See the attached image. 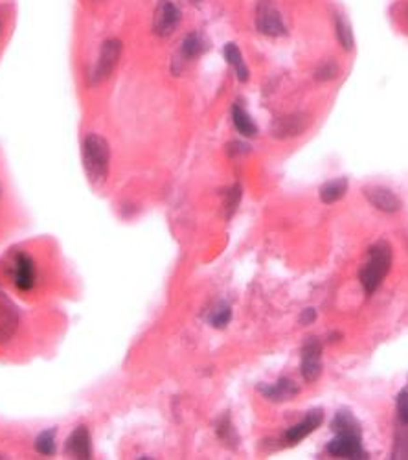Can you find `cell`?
<instances>
[{"mask_svg": "<svg viewBox=\"0 0 408 460\" xmlns=\"http://www.w3.org/2000/svg\"><path fill=\"white\" fill-rule=\"evenodd\" d=\"M333 431L335 432H355L361 435V426L350 410H339L333 418Z\"/></svg>", "mask_w": 408, "mask_h": 460, "instance_id": "d6986e66", "label": "cell"}, {"mask_svg": "<svg viewBox=\"0 0 408 460\" xmlns=\"http://www.w3.org/2000/svg\"><path fill=\"white\" fill-rule=\"evenodd\" d=\"M336 76H339V65L335 61H331V59L320 63L319 68L314 70V78L319 79V81H331Z\"/></svg>", "mask_w": 408, "mask_h": 460, "instance_id": "cb8c5ba5", "label": "cell"}, {"mask_svg": "<svg viewBox=\"0 0 408 460\" xmlns=\"http://www.w3.org/2000/svg\"><path fill=\"white\" fill-rule=\"evenodd\" d=\"M369 260L363 269L358 271L361 284L366 293H374L390 273L391 247L386 242H377L369 247Z\"/></svg>", "mask_w": 408, "mask_h": 460, "instance_id": "7a4b0ae2", "label": "cell"}, {"mask_svg": "<svg viewBox=\"0 0 408 460\" xmlns=\"http://www.w3.org/2000/svg\"><path fill=\"white\" fill-rule=\"evenodd\" d=\"M0 196H2V186H0Z\"/></svg>", "mask_w": 408, "mask_h": 460, "instance_id": "f1b7e54d", "label": "cell"}, {"mask_svg": "<svg viewBox=\"0 0 408 460\" xmlns=\"http://www.w3.org/2000/svg\"><path fill=\"white\" fill-rule=\"evenodd\" d=\"M232 122H234L235 131L245 138H254L257 135V125L252 120V116L245 111V107L239 101L232 105Z\"/></svg>", "mask_w": 408, "mask_h": 460, "instance_id": "e0dca14e", "label": "cell"}, {"mask_svg": "<svg viewBox=\"0 0 408 460\" xmlns=\"http://www.w3.org/2000/svg\"><path fill=\"white\" fill-rule=\"evenodd\" d=\"M308 127V118L305 114H286V116H280L276 118L270 125V133L275 138H291V136L302 135L303 131Z\"/></svg>", "mask_w": 408, "mask_h": 460, "instance_id": "30bf717a", "label": "cell"}, {"mask_svg": "<svg viewBox=\"0 0 408 460\" xmlns=\"http://www.w3.org/2000/svg\"><path fill=\"white\" fill-rule=\"evenodd\" d=\"M320 357H322V344L316 337H311L305 344H303L302 350V376L305 381L313 383L316 381L322 374V363H320Z\"/></svg>", "mask_w": 408, "mask_h": 460, "instance_id": "52a82bcc", "label": "cell"}, {"mask_svg": "<svg viewBox=\"0 0 408 460\" xmlns=\"http://www.w3.org/2000/svg\"><path fill=\"white\" fill-rule=\"evenodd\" d=\"M390 15L394 19V23L408 34V2L407 0H399L394 6L390 8Z\"/></svg>", "mask_w": 408, "mask_h": 460, "instance_id": "7402d4cb", "label": "cell"}, {"mask_svg": "<svg viewBox=\"0 0 408 460\" xmlns=\"http://www.w3.org/2000/svg\"><path fill=\"white\" fill-rule=\"evenodd\" d=\"M347 179L346 177H336V179L328 180L324 186H320V201L324 205H333L341 201L342 197L347 194Z\"/></svg>", "mask_w": 408, "mask_h": 460, "instance_id": "ac0fdd59", "label": "cell"}, {"mask_svg": "<svg viewBox=\"0 0 408 460\" xmlns=\"http://www.w3.org/2000/svg\"><path fill=\"white\" fill-rule=\"evenodd\" d=\"M256 30L267 37H281L287 34V26L283 23L281 13L276 10L268 0H259L256 6V17H254Z\"/></svg>", "mask_w": 408, "mask_h": 460, "instance_id": "277c9868", "label": "cell"}, {"mask_svg": "<svg viewBox=\"0 0 408 460\" xmlns=\"http://www.w3.org/2000/svg\"><path fill=\"white\" fill-rule=\"evenodd\" d=\"M223 56L230 67L234 68V74L235 78H237V81L246 83L248 78H250V70L246 67L245 57H243V52H241L239 46L235 45V43H226L223 48Z\"/></svg>", "mask_w": 408, "mask_h": 460, "instance_id": "9a60e30c", "label": "cell"}, {"mask_svg": "<svg viewBox=\"0 0 408 460\" xmlns=\"http://www.w3.org/2000/svg\"><path fill=\"white\" fill-rule=\"evenodd\" d=\"M314 320H316V309L314 308L302 309V313H300V317H298V322H300L302 326L313 324Z\"/></svg>", "mask_w": 408, "mask_h": 460, "instance_id": "83f0119b", "label": "cell"}, {"mask_svg": "<svg viewBox=\"0 0 408 460\" xmlns=\"http://www.w3.org/2000/svg\"><path fill=\"white\" fill-rule=\"evenodd\" d=\"M230 319H232V311H230L228 306H219L212 315V326L213 328H224L228 324Z\"/></svg>", "mask_w": 408, "mask_h": 460, "instance_id": "484cf974", "label": "cell"}, {"mask_svg": "<svg viewBox=\"0 0 408 460\" xmlns=\"http://www.w3.org/2000/svg\"><path fill=\"white\" fill-rule=\"evenodd\" d=\"M195 2H201V0H195Z\"/></svg>", "mask_w": 408, "mask_h": 460, "instance_id": "f546056e", "label": "cell"}, {"mask_svg": "<svg viewBox=\"0 0 408 460\" xmlns=\"http://www.w3.org/2000/svg\"><path fill=\"white\" fill-rule=\"evenodd\" d=\"M37 280V269H35L34 258L26 253L15 254V275L13 282L21 291H32Z\"/></svg>", "mask_w": 408, "mask_h": 460, "instance_id": "9c48e42d", "label": "cell"}, {"mask_svg": "<svg viewBox=\"0 0 408 460\" xmlns=\"http://www.w3.org/2000/svg\"><path fill=\"white\" fill-rule=\"evenodd\" d=\"M81 163L90 185L103 186L111 174V146L105 136L87 135L81 144Z\"/></svg>", "mask_w": 408, "mask_h": 460, "instance_id": "6da1fadb", "label": "cell"}, {"mask_svg": "<svg viewBox=\"0 0 408 460\" xmlns=\"http://www.w3.org/2000/svg\"><path fill=\"white\" fill-rule=\"evenodd\" d=\"M182 23V12L173 0H160L153 15V32L158 37H169Z\"/></svg>", "mask_w": 408, "mask_h": 460, "instance_id": "5b68a950", "label": "cell"}, {"mask_svg": "<svg viewBox=\"0 0 408 460\" xmlns=\"http://www.w3.org/2000/svg\"><path fill=\"white\" fill-rule=\"evenodd\" d=\"M241 197H243V188H241V185L230 186L228 191H226V197H224V208H226V218L228 219L234 216L237 207H239Z\"/></svg>", "mask_w": 408, "mask_h": 460, "instance_id": "603a6c76", "label": "cell"}, {"mask_svg": "<svg viewBox=\"0 0 408 460\" xmlns=\"http://www.w3.org/2000/svg\"><path fill=\"white\" fill-rule=\"evenodd\" d=\"M394 459H408V431H399L396 435Z\"/></svg>", "mask_w": 408, "mask_h": 460, "instance_id": "d4e9b609", "label": "cell"}, {"mask_svg": "<svg viewBox=\"0 0 408 460\" xmlns=\"http://www.w3.org/2000/svg\"><path fill=\"white\" fill-rule=\"evenodd\" d=\"M19 328V311L8 298L0 297V346L6 344Z\"/></svg>", "mask_w": 408, "mask_h": 460, "instance_id": "5bb4252c", "label": "cell"}, {"mask_svg": "<svg viewBox=\"0 0 408 460\" xmlns=\"http://www.w3.org/2000/svg\"><path fill=\"white\" fill-rule=\"evenodd\" d=\"M123 45L122 41L112 37V39L103 41V45L100 48V56L96 59V65L92 68V74H90V81L92 85H100L103 83L105 79H109L114 72V68L118 67L120 63V57H122Z\"/></svg>", "mask_w": 408, "mask_h": 460, "instance_id": "3957f363", "label": "cell"}, {"mask_svg": "<svg viewBox=\"0 0 408 460\" xmlns=\"http://www.w3.org/2000/svg\"><path fill=\"white\" fill-rule=\"evenodd\" d=\"M35 451L43 457H52L56 453V431L54 429H48V431H43L39 437L35 438Z\"/></svg>", "mask_w": 408, "mask_h": 460, "instance_id": "44dd1931", "label": "cell"}, {"mask_svg": "<svg viewBox=\"0 0 408 460\" xmlns=\"http://www.w3.org/2000/svg\"><path fill=\"white\" fill-rule=\"evenodd\" d=\"M397 418L402 426H408V390H401L397 396Z\"/></svg>", "mask_w": 408, "mask_h": 460, "instance_id": "4316f807", "label": "cell"}, {"mask_svg": "<svg viewBox=\"0 0 408 460\" xmlns=\"http://www.w3.org/2000/svg\"><path fill=\"white\" fill-rule=\"evenodd\" d=\"M257 390L263 394V398L270 399V401H289V399L297 398L298 393H300V387L297 383L289 379V377H281L276 383H270V385H259Z\"/></svg>", "mask_w": 408, "mask_h": 460, "instance_id": "8fae6325", "label": "cell"}, {"mask_svg": "<svg viewBox=\"0 0 408 460\" xmlns=\"http://www.w3.org/2000/svg\"><path fill=\"white\" fill-rule=\"evenodd\" d=\"M328 453L342 459H364L366 453L361 442V435L355 432H336V437L328 443Z\"/></svg>", "mask_w": 408, "mask_h": 460, "instance_id": "8992f818", "label": "cell"}, {"mask_svg": "<svg viewBox=\"0 0 408 460\" xmlns=\"http://www.w3.org/2000/svg\"><path fill=\"white\" fill-rule=\"evenodd\" d=\"M322 421H324V412L320 409L311 410V412H308V416H305L302 421H298L297 426H292L287 429L286 440L291 443L300 442V440H303L308 435L316 431V429L322 426Z\"/></svg>", "mask_w": 408, "mask_h": 460, "instance_id": "7c38bea8", "label": "cell"}, {"mask_svg": "<svg viewBox=\"0 0 408 460\" xmlns=\"http://www.w3.org/2000/svg\"><path fill=\"white\" fill-rule=\"evenodd\" d=\"M67 453L74 459H90L92 457V440L87 426H78L67 440Z\"/></svg>", "mask_w": 408, "mask_h": 460, "instance_id": "4fadbf2b", "label": "cell"}, {"mask_svg": "<svg viewBox=\"0 0 408 460\" xmlns=\"http://www.w3.org/2000/svg\"><path fill=\"white\" fill-rule=\"evenodd\" d=\"M204 52V41L199 34H188L182 41V46H180V56L184 59H195Z\"/></svg>", "mask_w": 408, "mask_h": 460, "instance_id": "ffe728a7", "label": "cell"}, {"mask_svg": "<svg viewBox=\"0 0 408 460\" xmlns=\"http://www.w3.org/2000/svg\"><path fill=\"white\" fill-rule=\"evenodd\" d=\"M0 459H2V457H0Z\"/></svg>", "mask_w": 408, "mask_h": 460, "instance_id": "4dcf8cb0", "label": "cell"}, {"mask_svg": "<svg viewBox=\"0 0 408 460\" xmlns=\"http://www.w3.org/2000/svg\"><path fill=\"white\" fill-rule=\"evenodd\" d=\"M364 197L368 199L369 205L380 212L385 213H396L402 208L401 197L397 196L396 191H391L390 188L385 186H368L364 188Z\"/></svg>", "mask_w": 408, "mask_h": 460, "instance_id": "ba28073f", "label": "cell"}, {"mask_svg": "<svg viewBox=\"0 0 408 460\" xmlns=\"http://www.w3.org/2000/svg\"><path fill=\"white\" fill-rule=\"evenodd\" d=\"M333 30H335V37L342 50L352 52L355 48V35H353L352 23L347 21L344 13L333 12Z\"/></svg>", "mask_w": 408, "mask_h": 460, "instance_id": "2e32d148", "label": "cell"}]
</instances>
